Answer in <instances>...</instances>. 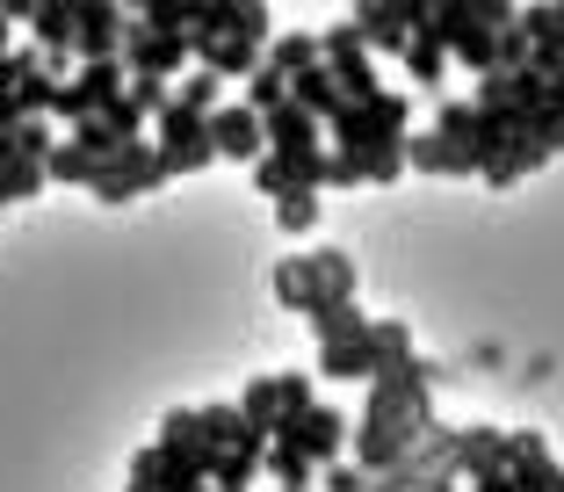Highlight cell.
Returning <instances> with one entry per match:
<instances>
[{
    "instance_id": "484cf974",
    "label": "cell",
    "mask_w": 564,
    "mask_h": 492,
    "mask_svg": "<svg viewBox=\"0 0 564 492\" xmlns=\"http://www.w3.org/2000/svg\"><path fill=\"white\" fill-rule=\"evenodd\" d=\"M268 66H275L282 81L312 73V66H318V36H304V30H275V44H268Z\"/></svg>"
},
{
    "instance_id": "d6a6232c",
    "label": "cell",
    "mask_w": 564,
    "mask_h": 492,
    "mask_svg": "<svg viewBox=\"0 0 564 492\" xmlns=\"http://www.w3.org/2000/svg\"><path fill=\"white\" fill-rule=\"evenodd\" d=\"M109 124H117V131H123V138H138V131H145V116H138V109H131V95H123V101H117V109H109Z\"/></svg>"
},
{
    "instance_id": "8fae6325",
    "label": "cell",
    "mask_w": 564,
    "mask_h": 492,
    "mask_svg": "<svg viewBox=\"0 0 564 492\" xmlns=\"http://www.w3.org/2000/svg\"><path fill=\"white\" fill-rule=\"evenodd\" d=\"M318 58H326V73L340 81V95H348V101H369V95H383V81H377V58H369V44L348 30V22H333V30L318 36Z\"/></svg>"
},
{
    "instance_id": "5bb4252c",
    "label": "cell",
    "mask_w": 564,
    "mask_h": 492,
    "mask_svg": "<svg viewBox=\"0 0 564 492\" xmlns=\"http://www.w3.org/2000/svg\"><path fill=\"white\" fill-rule=\"evenodd\" d=\"M188 51H196V66L217 73V81H253V73L268 66V44H247V36H217V30H196V36H188Z\"/></svg>"
},
{
    "instance_id": "30bf717a",
    "label": "cell",
    "mask_w": 564,
    "mask_h": 492,
    "mask_svg": "<svg viewBox=\"0 0 564 492\" xmlns=\"http://www.w3.org/2000/svg\"><path fill=\"white\" fill-rule=\"evenodd\" d=\"M131 95V73H123V58H109V66H80L66 81V95H58V124H87V116H109L117 101Z\"/></svg>"
},
{
    "instance_id": "277c9868",
    "label": "cell",
    "mask_w": 564,
    "mask_h": 492,
    "mask_svg": "<svg viewBox=\"0 0 564 492\" xmlns=\"http://www.w3.org/2000/svg\"><path fill=\"white\" fill-rule=\"evenodd\" d=\"M514 15L521 8H507V0H434V22H442V36H448V58L470 66L478 81L499 73V30H507Z\"/></svg>"
},
{
    "instance_id": "cb8c5ba5",
    "label": "cell",
    "mask_w": 564,
    "mask_h": 492,
    "mask_svg": "<svg viewBox=\"0 0 564 492\" xmlns=\"http://www.w3.org/2000/svg\"><path fill=\"white\" fill-rule=\"evenodd\" d=\"M268 290H275V304L282 312H304L312 319V261H304V254H290V261H275V276H268Z\"/></svg>"
},
{
    "instance_id": "603a6c76",
    "label": "cell",
    "mask_w": 564,
    "mask_h": 492,
    "mask_svg": "<svg viewBox=\"0 0 564 492\" xmlns=\"http://www.w3.org/2000/svg\"><path fill=\"white\" fill-rule=\"evenodd\" d=\"M290 101H297V109H312L318 124H333V116L348 109V95H340V81L326 73V58H318L312 73H297V81H290Z\"/></svg>"
},
{
    "instance_id": "8d00e7d4",
    "label": "cell",
    "mask_w": 564,
    "mask_h": 492,
    "mask_svg": "<svg viewBox=\"0 0 564 492\" xmlns=\"http://www.w3.org/2000/svg\"><path fill=\"white\" fill-rule=\"evenodd\" d=\"M297 492H318V485H297Z\"/></svg>"
},
{
    "instance_id": "ffe728a7",
    "label": "cell",
    "mask_w": 564,
    "mask_h": 492,
    "mask_svg": "<svg viewBox=\"0 0 564 492\" xmlns=\"http://www.w3.org/2000/svg\"><path fill=\"white\" fill-rule=\"evenodd\" d=\"M30 30H36V51H44L51 66H73V0H36Z\"/></svg>"
},
{
    "instance_id": "d590c367",
    "label": "cell",
    "mask_w": 564,
    "mask_h": 492,
    "mask_svg": "<svg viewBox=\"0 0 564 492\" xmlns=\"http://www.w3.org/2000/svg\"><path fill=\"white\" fill-rule=\"evenodd\" d=\"M434 492H464V485H434Z\"/></svg>"
},
{
    "instance_id": "d6986e66",
    "label": "cell",
    "mask_w": 564,
    "mask_h": 492,
    "mask_svg": "<svg viewBox=\"0 0 564 492\" xmlns=\"http://www.w3.org/2000/svg\"><path fill=\"white\" fill-rule=\"evenodd\" d=\"M304 261H312V297L318 304H355V261L340 254V246H318V254H304Z\"/></svg>"
},
{
    "instance_id": "f546056e",
    "label": "cell",
    "mask_w": 564,
    "mask_h": 492,
    "mask_svg": "<svg viewBox=\"0 0 564 492\" xmlns=\"http://www.w3.org/2000/svg\"><path fill=\"white\" fill-rule=\"evenodd\" d=\"M44 167H51V181H73V189H87V181H95V152H80L73 138H58Z\"/></svg>"
},
{
    "instance_id": "8992f818",
    "label": "cell",
    "mask_w": 564,
    "mask_h": 492,
    "mask_svg": "<svg viewBox=\"0 0 564 492\" xmlns=\"http://www.w3.org/2000/svg\"><path fill=\"white\" fill-rule=\"evenodd\" d=\"M210 116L217 109H203V101H188V95H174V109L160 116V160H166V174H203V167L217 160V138H210Z\"/></svg>"
},
{
    "instance_id": "e0dca14e",
    "label": "cell",
    "mask_w": 564,
    "mask_h": 492,
    "mask_svg": "<svg viewBox=\"0 0 564 492\" xmlns=\"http://www.w3.org/2000/svg\"><path fill=\"white\" fill-rule=\"evenodd\" d=\"M261 124H268V152H282V160H297V152H326V146H318L326 124H318L312 109H297V101H282V109L261 116Z\"/></svg>"
},
{
    "instance_id": "9a60e30c",
    "label": "cell",
    "mask_w": 564,
    "mask_h": 492,
    "mask_svg": "<svg viewBox=\"0 0 564 492\" xmlns=\"http://www.w3.org/2000/svg\"><path fill=\"white\" fill-rule=\"evenodd\" d=\"M210 138H217V160H239V167L268 160V124L247 109V101H225V109L210 116Z\"/></svg>"
},
{
    "instance_id": "2e32d148",
    "label": "cell",
    "mask_w": 564,
    "mask_h": 492,
    "mask_svg": "<svg viewBox=\"0 0 564 492\" xmlns=\"http://www.w3.org/2000/svg\"><path fill=\"white\" fill-rule=\"evenodd\" d=\"M290 442L312 457V471H333V463H348L340 449H355V420H348V413H333V406H312Z\"/></svg>"
},
{
    "instance_id": "6da1fadb",
    "label": "cell",
    "mask_w": 564,
    "mask_h": 492,
    "mask_svg": "<svg viewBox=\"0 0 564 492\" xmlns=\"http://www.w3.org/2000/svg\"><path fill=\"white\" fill-rule=\"evenodd\" d=\"M427 384H434V370L420 355L391 362V370L369 384V406H362V420H355V463H362L369 478L399 471L434 427H442V420H434V392H427Z\"/></svg>"
},
{
    "instance_id": "ac0fdd59",
    "label": "cell",
    "mask_w": 564,
    "mask_h": 492,
    "mask_svg": "<svg viewBox=\"0 0 564 492\" xmlns=\"http://www.w3.org/2000/svg\"><path fill=\"white\" fill-rule=\"evenodd\" d=\"M442 66H448V36H442V22H434V0H427V15H420L413 44H405V73H413L420 87H442Z\"/></svg>"
},
{
    "instance_id": "9c48e42d",
    "label": "cell",
    "mask_w": 564,
    "mask_h": 492,
    "mask_svg": "<svg viewBox=\"0 0 564 492\" xmlns=\"http://www.w3.org/2000/svg\"><path fill=\"white\" fill-rule=\"evenodd\" d=\"M420 15H427V0H362L348 30L369 44V58H405V44H413Z\"/></svg>"
},
{
    "instance_id": "4fadbf2b",
    "label": "cell",
    "mask_w": 564,
    "mask_h": 492,
    "mask_svg": "<svg viewBox=\"0 0 564 492\" xmlns=\"http://www.w3.org/2000/svg\"><path fill=\"white\" fill-rule=\"evenodd\" d=\"M514 463V427H456V478L478 485Z\"/></svg>"
},
{
    "instance_id": "7402d4cb",
    "label": "cell",
    "mask_w": 564,
    "mask_h": 492,
    "mask_svg": "<svg viewBox=\"0 0 564 492\" xmlns=\"http://www.w3.org/2000/svg\"><path fill=\"white\" fill-rule=\"evenodd\" d=\"M312 406H318V398H312V377H304V370H275V442H290Z\"/></svg>"
},
{
    "instance_id": "3957f363",
    "label": "cell",
    "mask_w": 564,
    "mask_h": 492,
    "mask_svg": "<svg viewBox=\"0 0 564 492\" xmlns=\"http://www.w3.org/2000/svg\"><path fill=\"white\" fill-rule=\"evenodd\" d=\"M405 167L448 174V181L456 174H485V116H478V101H442L434 131L405 146Z\"/></svg>"
},
{
    "instance_id": "e575fe53",
    "label": "cell",
    "mask_w": 564,
    "mask_h": 492,
    "mask_svg": "<svg viewBox=\"0 0 564 492\" xmlns=\"http://www.w3.org/2000/svg\"><path fill=\"white\" fill-rule=\"evenodd\" d=\"M217 492H247V485H217Z\"/></svg>"
},
{
    "instance_id": "1f68e13d",
    "label": "cell",
    "mask_w": 564,
    "mask_h": 492,
    "mask_svg": "<svg viewBox=\"0 0 564 492\" xmlns=\"http://www.w3.org/2000/svg\"><path fill=\"white\" fill-rule=\"evenodd\" d=\"M275 225L290 232V239H304V232L318 225V196H282L275 203Z\"/></svg>"
},
{
    "instance_id": "d4e9b609",
    "label": "cell",
    "mask_w": 564,
    "mask_h": 492,
    "mask_svg": "<svg viewBox=\"0 0 564 492\" xmlns=\"http://www.w3.org/2000/svg\"><path fill=\"white\" fill-rule=\"evenodd\" d=\"M312 333H318V347L362 341V333H369V312H362V304H318V312H312Z\"/></svg>"
},
{
    "instance_id": "52a82bcc",
    "label": "cell",
    "mask_w": 564,
    "mask_h": 492,
    "mask_svg": "<svg viewBox=\"0 0 564 492\" xmlns=\"http://www.w3.org/2000/svg\"><path fill=\"white\" fill-rule=\"evenodd\" d=\"M166 181V160H160V146H123V152H109V160H95V181H87V196L95 203H138V196H152Z\"/></svg>"
},
{
    "instance_id": "ba28073f",
    "label": "cell",
    "mask_w": 564,
    "mask_h": 492,
    "mask_svg": "<svg viewBox=\"0 0 564 492\" xmlns=\"http://www.w3.org/2000/svg\"><path fill=\"white\" fill-rule=\"evenodd\" d=\"M123 36H131V8H117V0H73V58L80 66L123 58Z\"/></svg>"
},
{
    "instance_id": "5b68a950",
    "label": "cell",
    "mask_w": 564,
    "mask_h": 492,
    "mask_svg": "<svg viewBox=\"0 0 564 492\" xmlns=\"http://www.w3.org/2000/svg\"><path fill=\"white\" fill-rule=\"evenodd\" d=\"M557 152H564V81H550V101L529 116V124H521L514 138H507V146L492 152V160H485L478 181H485V189H514L521 174H535V167L557 160Z\"/></svg>"
},
{
    "instance_id": "44dd1931",
    "label": "cell",
    "mask_w": 564,
    "mask_h": 492,
    "mask_svg": "<svg viewBox=\"0 0 564 492\" xmlns=\"http://www.w3.org/2000/svg\"><path fill=\"white\" fill-rule=\"evenodd\" d=\"M318 370H326L333 384H377V377H383L369 333H362V341H340V347H318Z\"/></svg>"
},
{
    "instance_id": "4dcf8cb0",
    "label": "cell",
    "mask_w": 564,
    "mask_h": 492,
    "mask_svg": "<svg viewBox=\"0 0 564 492\" xmlns=\"http://www.w3.org/2000/svg\"><path fill=\"white\" fill-rule=\"evenodd\" d=\"M282 101H290V81H282L275 66H261V73L247 81V109H253V116H275Z\"/></svg>"
},
{
    "instance_id": "f1b7e54d",
    "label": "cell",
    "mask_w": 564,
    "mask_h": 492,
    "mask_svg": "<svg viewBox=\"0 0 564 492\" xmlns=\"http://www.w3.org/2000/svg\"><path fill=\"white\" fill-rule=\"evenodd\" d=\"M369 347H377V370H391L413 355V333H405V319H369Z\"/></svg>"
},
{
    "instance_id": "7a4b0ae2",
    "label": "cell",
    "mask_w": 564,
    "mask_h": 492,
    "mask_svg": "<svg viewBox=\"0 0 564 492\" xmlns=\"http://www.w3.org/2000/svg\"><path fill=\"white\" fill-rule=\"evenodd\" d=\"M326 131H333V152L355 160V174H362L369 189H383V181L405 174V146H413V95L383 87V95H369V101H348Z\"/></svg>"
},
{
    "instance_id": "836d02e7",
    "label": "cell",
    "mask_w": 564,
    "mask_h": 492,
    "mask_svg": "<svg viewBox=\"0 0 564 492\" xmlns=\"http://www.w3.org/2000/svg\"><path fill=\"white\" fill-rule=\"evenodd\" d=\"M470 492H514V478H507V471H499V478H478Z\"/></svg>"
},
{
    "instance_id": "83f0119b",
    "label": "cell",
    "mask_w": 564,
    "mask_h": 492,
    "mask_svg": "<svg viewBox=\"0 0 564 492\" xmlns=\"http://www.w3.org/2000/svg\"><path fill=\"white\" fill-rule=\"evenodd\" d=\"M44 181H51L44 160H8V167H0V211H8V203H22V196H36Z\"/></svg>"
},
{
    "instance_id": "4316f807",
    "label": "cell",
    "mask_w": 564,
    "mask_h": 492,
    "mask_svg": "<svg viewBox=\"0 0 564 492\" xmlns=\"http://www.w3.org/2000/svg\"><path fill=\"white\" fill-rule=\"evenodd\" d=\"M268 478H275V492H297V485H318L312 457H304L297 442H268Z\"/></svg>"
},
{
    "instance_id": "7c38bea8",
    "label": "cell",
    "mask_w": 564,
    "mask_h": 492,
    "mask_svg": "<svg viewBox=\"0 0 564 492\" xmlns=\"http://www.w3.org/2000/svg\"><path fill=\"white\" fill-rule=\"evenodd\" d=\"M188 58H196V51H188V36H160V30H145V22L131 15V36H123V73H131V81H174V73H188Z\"/></svg>"
}]
</instances>
